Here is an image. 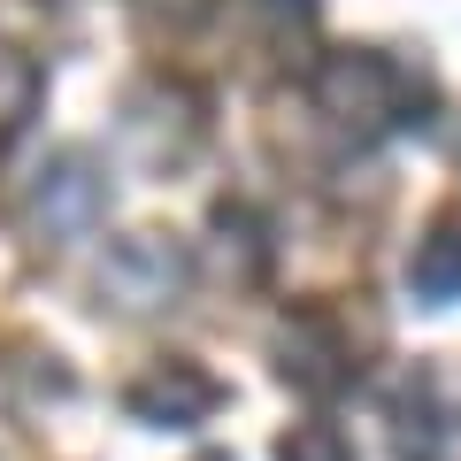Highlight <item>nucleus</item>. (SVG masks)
Here are the masks:
<instances>
[{"instance_id":"obj_3","label":"nucleus","mask_w":461,"mask_h":461,"mask_svg":"<svg viewBox=\"0 0 461 461\" xmlns=\"http://www.w3.org/2000/svg\"><path fill=\"white\" fill-rule=\"evenodd\" d=\"M131 408H139V415H154V423H193V415H208V408H215V377H200V369L169 362V369H154V377L131 393Z\"/></svg>"},{"instance_id":"obj_5","label":"nucleus","mask_w":461,"mask_h":461,"mask_svg":"<svg viewBox=\"0 0 461 461\" xmlns=\"http://www.w3.org/2000/svg\"><path fill=\"white\" fill-rule=\"evenodd\" d=\"M285 461H346V438L330 423H300L293 438H285Z\"/></svg>"},{"instance_id":"obj_1","label":"nucleus","mask_w":461,"mask_h":461,"mask_svg":"<svg viewBox=\"0 0 461 461\" xmlns=\"http://www.w3.org/2000/svg\"><path fill=\"white\" fill-rule=\"evenodd\" d=\"M177 285H185V254L169 239H123L100 269V293H115L123 308H162Z\"/></svg>"},{"instance_id":"obj_4","label":"nucleus","mask_w":461,"mask_h":461,"mask_svg":"<svg viewBox=\"0 0 461 461\" xmlns=\"http://www.w3.org/2000/svg\"><path fill=\"white\" fill-rule=\"evenodd\" d=\"M415 285L438 293V300H461V215H446V223L423 239V254H415Z\"/></svg>"},{"instance_id":"obj_2","label":"nucleus","mask_w":461,"mask_h":461,"mask_svg":"<svg viewBox=\"0 0 461 461\" xmlns=\"http://www.w3.org/2000/svg\"><path fill=\"white\" fill-rule=\"evenodd\" d=\"M39 223L54 230V239H69V230H85L100 215V200H108V185L93 177V154H62L54 169H39Z\"/></svg>"}]
</instances>
